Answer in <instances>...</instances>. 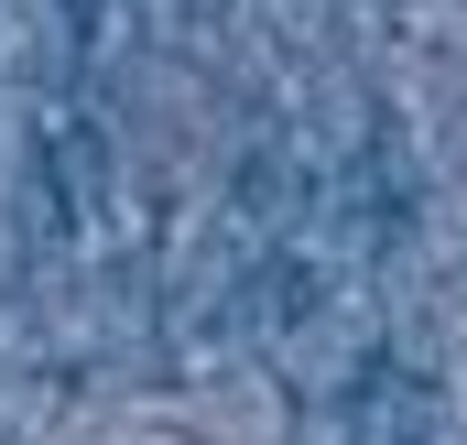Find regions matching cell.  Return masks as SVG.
I'll use <instances>...</instances> for the list:
<instances>
[{
	"instance_id": "1",
	"label": "cell",
	"mask_w": 467,
	"mask_h": 445,
	"mask_svg": "<svg viewBox=\"0 0 467 445\" xmlns=\"http://www.w3.org/2000/svg\"><path fill=\"white\" fill-rule=\"evenodd\" d=\"M88 445H272V413L218 391H152V402H119Z\"/></svg>"
}]
</instances>
